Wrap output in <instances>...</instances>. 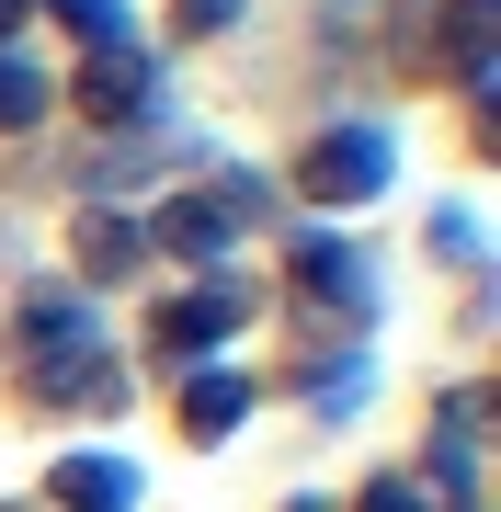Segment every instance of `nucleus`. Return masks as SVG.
I'll return each instance as SVG.
<instances>
[{"instance_id":"6e6552de","label":"nucleus","mask_w":501,"mask_h":512,"mask_svg":"<svg viewBox=\"0 0 501 512\" xmlns=\"http://www.w3.org/2000/svg\"><path fill=\"white\" fill-rule=\"evenodd\" d=\"M57 501H69V512H126L137 478L114 467V456H57Z\"/></svg>"},{"instance_id":"dca6fc26","label":"nucleus","mask_w":501,"mask_h":512,"mask_svg":"<svg viewBox=\"0 0 501 512\" xmlns=\"http://www.w3.org/2000/svg\"><path fill=\"white\" fill-rule=\"evenodd\" d=\"M23 12H35V0H0V46H12V35H23Z\"/></svg>"},{"instance_id":"1a4fd4ad","label":"nucleus","mask_w":501,"mask_h":512,"mask_svg":"<svg viewBox=\"0 0 501 512\" xmlns=\"http://www.w3.org/2000/svg\"><path fill=\"white\" fill-rule=\"evenodd\" d=\"M23 342H35V365L92 353V308H80V296H35V308H23Z\"/></svg>"},{"instance_id":"f257e3e1","label":"nucleus","mask_w":501,"mask_h":512,"mask_svg":"<svg viewBox=\"0 0 501 512\" xmlns=\"http://www.w3.org/2000/svg\"><path fill=\"white\" fill-rule=\"evenodd\" d=\"M262 205H274V194H262L251 171H228L217 194H171L160 217H149V239H160V251H183V262H217L228 239H240V217H262Z\"/></svg>"},{"instance_id":"423d86ee","label":"nucleus","mask_w":501,"mask_h":512,"mask_svg":"<svg viewBox=\"0 0 501 512\" xmlns=\"http://www.w3.org/2000/svg\"><path fill=\"white\" fill-rule=\"evenodd\" d=\"M422 57H433V69H456L467 92L490 103V0H445V23H433Z\"/></svg>"},{"instance_id":"f8f14e48","label":"nucleus","mask_w":501,"mask_h":512,"mask_svg":"<svg viewBox=\"0 0 501 512\" xmlns=\"http://www.w3.org/2000/svg\"><path fill=\"white\" fill-rule=\"evenodd\" d=\"M80 262H92V274H126V262H137V228L126 217H92V228H80Z\"/></svg>"},{"instance_id":"0eeeda50","label":"nucleus","mask_w":501,"mask_h":512,"mask_svg":"<svg viewBox=\"0 0 501 512\" xmlns=\"http://www.w3.org/2000/svg\"><path fill=\"white\" fill-rule=\"evenodd\" d=\"M240 421H251V376H194L183 387V433L194 444H228Z\"/></svg>"},{"instance_id":"9d476101","label":"nucleus","mask_w":501,"mask_h":512,"mask_svg":"<svg viewBox=\"0 0 501 512\" xmlns=\"http://www.w3.org/2000/svg\"><path fill=\"white\" fill-rule=\"evenodd\" d=\"M297 285H308V296H331V308H353V319H365V262H353L342 239H308V251H297Z\"/></svg>"},{"instance_id":"7ed1b4c3","label":"nucleus","mask_w":501,"mask_h":512,"mask_svg":"<svg viewBox=\"0 0 501 512\" xmlns=\"http://www.w3.org/2000/svg\"><path fill=\"white\" fill-rule=\"evenodd\" d=\"M479 467H490V399H479V387H456V399L433 410V478H445L456 512H479Z\"/></svg>"},{"instance_id":"4468645a","label":"nucleus","mask_w":501,"mask_h":512,"mask_svg":"<svg viewBox=\"0 0 501 512\" xmlns=\"http://www.w3.org/2000/svg\"><path fill=\"white\" fill-rule=\"evenodd\" d=\"M353 512H433V501H422V478H376V490L353 501Z\"/></svg>"},{"instance_id":"ddd939ff","label":"nucleus","mask_w":501,"mask_h":512,"mask_svg":"<svg viewBox=\"0 0 501 512\" xmlns=\"http://www.w3.org/2000/svg\"><path fill=\"white\" fill-rule=\"evenodd\" d=\"M57 23H69V35H92V46H126V35H137L114 0H57Z\"/></svg>"},{"instance_id":"f03ea898","label":"nucleus","mask_w":501,"mask_h":512,"mask_svg":"<svg viewBox=\"0 0 501 512\" xmlns=\"http://www.w3.org/2000/svg\"><path fill=\"white\" fill-rule=\"evenodd\" d=\"M388 137H376V126H331V137H319L308 148V171H297V183L319 194V205H365V194H388Z\"/></svg>"},{"instance_id":"9b49d317","label":"nucleus","mask_w":501,"mask_h":512,"mask_svg":"<svg viewBox=\"0 0 501 512\" xmlns=\"http://www.w3.org/2000/svg\"><path fill=\"white\" fill-rule=\"evenodd\" d=\"M46 103H57V92H46L35 69H23L12 46H0V126H46Z\"/></svg>"},{"instance_id":"2eb2a0df","label":"nucleus","mask_w":501,"mask_h":512,"mask_svg":"<svg viewBox=\"0 0 501 512\" xmlns=\"http://www.w3.org/2000/svg\"><path fill=\"white\" fill-rule=\"evenodd\" d=\"M171 23H183V35H228V23H240V0H183Z\"/></svg>"},{"instance_id":"20e7f679","label":"nucleus","mask_w":501,"mask_h":512,"mask_svg":"<svg viewBox=\"0 0 501 512\" xmlns=\"http://www.w3.org/2000/svg\"><path fill=\"white\" fill-rule=\"evenodd\" d=\"M240 319H251V285L217 274V285H194V296H171V308H160V353H217Z\"/></svg>"},{"instance_id":"39448f33","label":"nucleus","mask_w":501,"mask_h":512,"mask_svg":"<svg viewBox=\"0 0 501 512\" xmlns=\"http://www.w3.org/2000/svg\"><path fill=\"white\" fill-rule=\"evenodd\" d=\"M69 103L92 114V126H137V114H149V57H137V46H103L92 69H80Z\"/></svg>"}]
</instances>
